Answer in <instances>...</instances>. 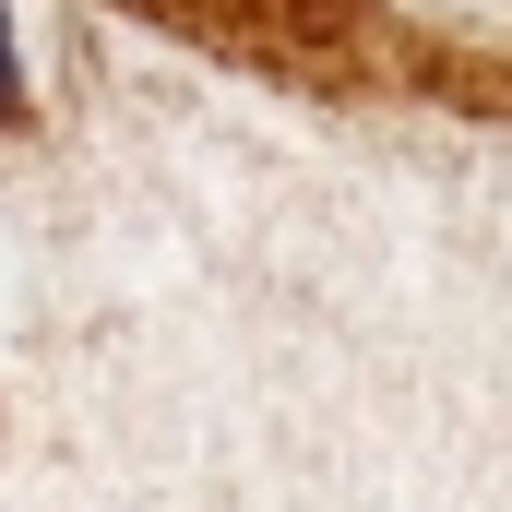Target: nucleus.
I'll use <instances>...</instances> for the list:
<instances>
[{
	"label": "nucleus",
	"mask_w": 512,
	"mask_h": 512,
	"mask_svg": "<svg viewBox=\"0 0 512 512\" xmlns=\"http://www.w3.org/2000/svg\"><path fill=\"white\" fill-rule=\"evenodd\" d=\"M131 24H167V36H203V48H239V60H286V48H322L346 24V0H120Z\"/></svg>",
	"instance_id": "obj_1"
},
{
	"label": "nucleus",
	"mask_w": 512,
	"mask_h": 512,
	"mask_svg": "<svg viewBox=\"0 0 512 512\" xmlns=\"http://www.w3.org/2000/svg\"><path fill=\"white\" fill-rule=\"evenodd\" d=\"M0 108H12V24H0Z\"/></svg>",
	"instance_id": "obj_2"
}]
</instances>
